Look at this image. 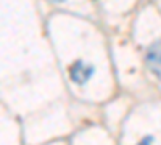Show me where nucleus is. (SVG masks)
Segmentation results:
<instances>
[{
	"label": "nucleus",
	"instance_id": "nucleus-1",
	"mask_svg": "<svg viewBox=\"0 0 161 145\" xmlns=\"http://www.w3.org/2000/svg\"><path fill=\"white\" fill-rule=\"evenodd\" d=\"M92 73H93V68L90 66V64H86L84 61H80V60H77L69 68V76H71L73 81L77 82V84H84L87 79L92 76Z\"/></svg>",
	"mask_w": 161,
	"mask_h": 145
},
{
	"label": "nucleus",
	"instance_id": "nucleus-2",
	"mask_svg": "<svg viewBox=\"0 0 161 145\" xmlns=\"http://www.w3.org/2000/svg\"><path fill=\"white\" fill-rule=\"evenodd\" d=\"M147 63L152 68H161V41L153 42L147 50Z\"/></svg>",
	"mask_w": 161,
	"mask_h": 145
},
{
	"label": "nucleus",
	"instance_id": "nucleus-3",
	"mask_svg": "<svg viewBox=\"0 0 161 145\" xmlns=\"http://www.w3.org/2000/svg\"><path fill=\"white\" fill-rule=\"evenodd\" d=\"M152 142H153V137H152V136H147L143 140H140V142H139V145H150Z\"/></svg>",
	"mask_w": 161,
	"mask_h": 145
},
{
	"label": "nucleus",
	"instance_id": "nucleus-4",
	"mask_svg": "<svg viewBox=\"0 0 161 145\" xmlns=\"http://www.w3.org/2000/svg\"><path fill=\"white\" fill-rule=\"evenodd\" d=\"M53 2H63V0H53Z\"/></svg>",
	"mask_w": 161,
	"mask_h": 145
}]
</instances>
